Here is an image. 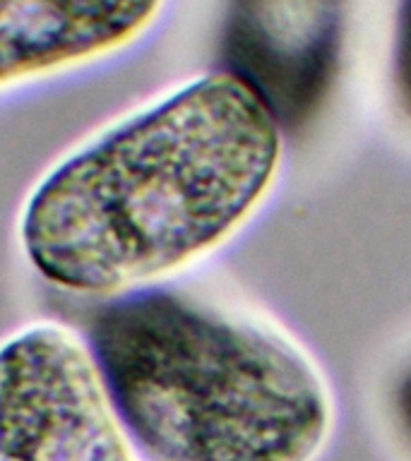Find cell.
Masks as SVG:
<instances>
[{
  "mask_svg": "<svg viewBox=\"0 0 411 461\" xmlns=\"http://www.w3.org/2000/svg\"><path fill=\"white\" fill-rule=\"evenodd\" d=\"M279 164L272 104L243 75H205L58 161L22 207V250L50 286L121 298L243 229Z\"/></svg>",
  "mask_w": 411,
  "mask_h": 461,
  "instance_id": "6da1fadb",
  "label": "cell"
},
{
  "mask_svg": "<svg viewBox=\"0 0 411 461\" xmlns=\"http://www.w3.org/2000/svg\"><path fill=\"white\" fill-rule=\"evenodd\" d=\"M92 356L114 411L151 461H313L332 394L310 356L255 320L166 294L94 317Z\"/></svg>",
  "mask_w": 411,
  "mask_h": 461,
  "instance_id": "7a4b0ae2",
  "label": "cell"
},
{
  "mask_svg": "<svg viewBox=\"0 0 411 461\" xmlns=\"http://www.w3.org/2000/svg\"><path fill=\"white\" fill-rule=\"evenodd\" d=\"M0 461H135L92 348L63 324L0 344Z\"/></svg>",
  "mask_w": 411,
  "mask_h": 461,
  "instance_id": "3957f363",
  "label": "cell"
},
{
  "mask_svg": "<svg viewBox=\"0 0 411 461\" xmlns=\"http://www.w3.org/2000/svg\"><path fill=\"white\" fill-rule=\"evenodd\" d=\"M166 0H0V92L118 53Z\"/></svg>",
  "mask_w": 411,
  "mask_h": 461,
  "instance_id": "277c9868",
  "label": "cell"
},
{
  "mask_svg": "<svg viewBox=\"0 0 411 461\" xmlns=\"http://www.w3.org/2000/svg\"><path fill=\"white\" fill-rule=\"evenodd\" d=\"M397 85L402 89V96L411 106V0H404L399 13V27H397V53H395Z\"/></svg>",
  "mask_w": 411,
  "mask_h": 461,
  "instance_id": "5b68a950",
  "label": "cell"
},
{
  "mask_svg": "<svg viewBox=\"0 0 411 461\" xmlns=\"http://www.w3.org/2000/svg\"><path fill=\"white\" fill-rule=\"evenodd\" d=\"M395 411L397 420L402 425L404 435L411 439V370L402 377L395 392Z\"/></svg>",
  "mask_w": 411,
  "mask_h": 461,
  "instance_id": "8992f818",
  "label": "cell"
}]
</instances>
